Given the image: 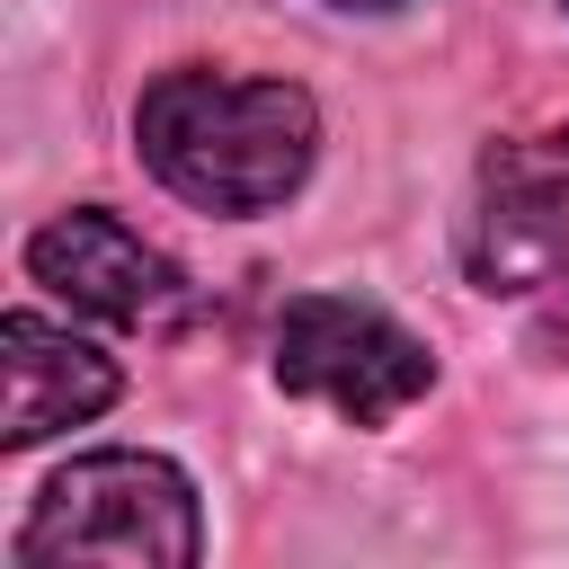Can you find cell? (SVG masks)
Returning <instances> with one entry per match:
<instances>
[{"instance_id":"1","label":"cell","mask_w":569,"mask_h":569,"mask_svg":"<svg viewBox=\"0 0 569 569\" xmlns=\"http://www.w3.org/2000/svg\"><path fill=\"white\" fill-rule=\"evenodd\" d=\"M133 142L142 169L196 204V213H267L311 178L320 151V107L293 80H258V71H160L133 107Z\"/></svg>"},{"instance_id":"2","label":"cell","mask_w":569,"mask_h":569,"mask_svg":"<svg viewBox=\"0 0 569 569\" xmlns=\"http://www.w3.org/2000/svg\"><path fill=\"white\" fill-rule=\"evenodd\" d=\"M27 569L36 560H98V569H187L204 551L196 480L169 453H80L53 471L9 542Z\"/></svg>"},{"instance_id":"3","label":"cell","mask_w":569,"mask_h":569,"mask_svg":"<svg viewBox=\"0 0 569 569\" xmlns=\"http://www.w3.org/2000/svg\"><path fill=\"white\" fill-rule=\"evenodd\" d=\"M462 267L507 302H569V124L516 133L480 160L462 213Z\"/></svg>"},{"instance_id":"4","label":"cell","mask_w":569,"mask_h":569,"mask_svg":"<svg viewBox=\"0 0 569 569\" xmlns=\"http://www.w3.org/2000/svg\"><path fill=\"white\" fill-rule=\"evenodd\" d=\"M276 382L293 400H320L356 427H382L400 418L409 400H427L436 382V356L427 338H409L382 302H356V293H302L284 302L276 320Z\"/></svg>"},{"instance_id":"5","label":"cell","mask_w":569,"mask_h":569,"mask_svg":"<svg viewBox=\"0 0 569 569\" xmlns=\"http://www.w3.org/2000/svg\"><path fill=\"white\" fill-rule=\"evenodd\" d=\"M27 276L62 293L71 311H98L116 329H169L187 311V276L107 204H71L27 240Z\"/></svg>"},{"instance_id":"6","label":"cell","mask_w":569,"mask_h":569,"mask_svg":"<svg viewBox=\"0 0 569 569\" xmlns=\"http://www.w3.org/2000/svg\"><path fill=\"white\" fill-rule=\"evenodd\" d=\"M0 373H9V400H0V445L27 453L62 427H89L107 400H116V365L71 338L62 320L44 311H9L0 320Z\"/></svg>"},{"instance_id":"7","label":"cell","mask_w":569,"mask_h":569,"mask_svg":"<svg viewBox=\"0 0 569 569\" xmlns=\"http://www.w3.org/2000/svg\"><path fill=\"white\" fill-rule=\"evenodd\" d=\"M338 9H400V0H338Z\"/></svg>"}]
</instances>
